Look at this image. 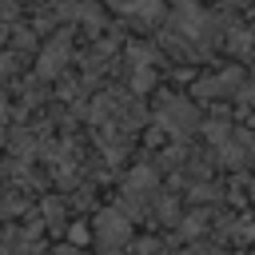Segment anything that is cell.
Instances as JSON below:
<instances>
[{
	"label": "cell",
	"instance_id": "obj_1",
	"mask_svg": "<svg viewBox=\"0 0 255 255\" xmlns=\"http://www.w3.org/2000/svg\"><path fill=\"white\" fill-rule=\"evenodd\" d=\"M128 219L120 215V211H104L100 219H96V239L104 243V247H120L124 239H128Z\"/></svg>",
	"mask_w": 255,
	"mask_h": 255
},
{
	"label": "cell",
	"instance_id": "obj_2",
	"mask_svg": "<svg viewBox=\"0 0 255 255\" xmlns=\"http://www.w3.org/2000/svg\"><path fill=\"white\" fill-rule=\"evenodd\" d=\"M163 124H167L175 135H183V131L195 124V112H191L187 104H175V100H167V108H163Z\"/></svg>",
	"mask_w": 255,
	"mask_h": 255
},
{
	"label": "cell",
	"instance_id": "obj_3",
	"mask_svg": "<svg viewBox=\"0 0 255 255\" xmlns=\"http://www.w3.org/2000/svg\"><path fill=\"white\" fill-rule=\"evenodd\" d=\"M112 8L124 16H143V20L159 16V0H112Z\"/></svg>",
	"mask_w": 255,
	"mask_h": 255
},
{
	"label": "cell",
	"instance_id": "obj_4",
	"mask_svg": "<svg viewBox=\"0 0 255 255\" xmlns=\"http://www.w3.org/2000/svg\"><path fill=\"white\" fill-rule=\"evenodd\" d=\"M60 60H68V36H60L48 52H44V64H40V72L44 76H52V72H60Z\"/></svg>",
	"mask_w": 255,
	"mask_h": 255
},
{
	"label": "cell",
	"instance_id": "obj_5",
	"mask_svg": "<svg viewBox=\"0 0 255 255\" xmlns=\"http://www.w3.org/2000/svg\"><path fill=\"white\" fill-rule=\"evenodd\" d=\"M203 231V215H187L183 219V235H199Z\"/></svg>",
	"mask_w": 255,
	"mask_h": 255
},
{
	"label": "cell",
	"instance_id": "obj_6",
	"mask_svg": "<svg viewBox=\"0 0 255 255\" xmlns=\"http://www.w3.org/2000/svg\"><path fill=\"white\" fill-rule=\"evenodd\" d=\"M8 72H12V56H8V52H0V80H4Z\"/></svg>",
	"mask_w": 255,
	"mask_h": 255
},
{
	"label": "cell",
	"instance_id": "obj_7",
	"mask_svg": "<svg viewBox=\"0 0 255 255\" xmlns=\"http://www.w3.org/2000/svg\"><path fill=\"white\" fill-rule=\"evenodd\" d=\"M187 255H219V251H215V247H191Z\"/></svg>",
	"mask_w": 255,
	"mask_h": 255
},
{
	"label": "cell",
	"instance_id": "obj_8",
	"mask_svg": "<svg viewBox=\"0 0 255 255\" xmlns=\"http://www.w3.org/2000/svg\"><path fill=\"white\" fill-rule=\"evenodd\" d=\"M4 116H8V108H4V100H0V124H4Z\"/></svg>",
	"mask_w": 255,
	"mask_h": 255
}]
</instances>
